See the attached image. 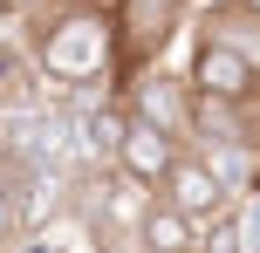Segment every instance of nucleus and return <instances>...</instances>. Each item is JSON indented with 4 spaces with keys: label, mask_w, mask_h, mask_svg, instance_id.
Instances as JSON below:
<instances>
[{
    "label": "nucleus",
    "mask_w": 260,
    "mask_h": 253,
    "mask_svg": "<svg viewBox=\"0 0 260 253\" xmlns=\"http://www.w3.org/2000/svg\"><path fill=\"white\" fill-rule=\"evenodd\" d=\"M240 14H247V21H260V0H240Z\"/></svg>",
    "instance_id": "6e6552de"
},
{
    "label": "nucleus",
    "mask_w": 260,
    "mask_h": 253,
    "mask_svg": "<svg viewBox=\"0 0 260 253\" xmlns=\"http://www.w3.org/2000/svg\"><path fill=\"white\" fill-rule=\"evenodd\" d=\"M185 89L206 96V103L247 110V103H260V55H247L240 41H226V34H199L192 68H185Z\"/></svg>",
    "instance_id": "f257e3e1"
},
{
    "label": "nucleus",
    "mask_w": 260,
    "mask_h": 253,
    "mask_svg": "<svg viewBox=\"0 0 260 253\" xmlns=\"http://www.w3.org/2000/svg\"><path fill=\"white\" fill-rule=\"evenodd\" d=\"M233 240H240V253H260V192H247L233 205Z\"/></svg>",
    "instance_id": "423d86ee"
},
{
    "label": "nucleus",
    "mask_w": 260,
    "mask_h": 253,
    "mask_svg": "<svg viewBox=\"0 0 260 253\" xmlns=\"http://www.w3.org/2000/svg\"><path fill=\"white\" fill-rule=\"evenodd\" d=\"M123 110H130L137 123H151V130L178 137V144L192 137V89H185V76H171V68H137Z\"/></svg>",
    "instance_id": "f03ea898"
},
{
    "label": "nucleus",
    "mask_w": 260,
    "mask_h": 253,
    "mask_svg": "<svg viewBox=\"0 0 260 253\" xmlns=\"http://www.w3.org/2000/svg\"><path fill=\"white\" fill-rule=\"evenodd\" d=\"M185 158V144L178 137H165V130H151V123H137L130 117V130H123V144H117V171L130 178V185H144V192H157L171 178V164Z\"/></svg>",
    "instance_id": "20e7f679"
},
{
    "label": "nucleus",
    "mask_w": 260,
    "mask_h": 253,
    "mask_svg": "<svg viewBox=\"0 0 260 253\" xmlns=\"http://www.w3.org/2000/svg\"><path fill=\"white\" fill-rule=\"evenodd\" d=\"M192 240H199V226L185 212H171L165 199H151L137 212V226H130V246L137 253H192Z\"/></svg>",
    "instance_id": "39448f33"
},
{
    "label": "nucleus",
    "mask_w": 260,
    "mask_h": 253,
    "mask_svg": "<svg viewBox=\"0 0 260 253\" xmlns=\"http://www.w3.org/2000/svg\"><path fill=\"white\" fill-rule=\"evenodd\" d=\"M14 253H69V246L48 240V233H27V240H14Z\"/></svg>",
    "instance_id": "0eeeda50"
},
{
    "label": "nucleus",
    "mask_w": 260,
    "mask_h": 253,
    "mask_svg": "<svg viewBox=\"0 0 260 253\" xmlns=\"http://www.w3.org/2000/svg\"><path fill=\"white\" fill-rule=\"evenodd\" d=\"M157 199H165L171 212H185L192 226H212L219 212H233V199H226V185H219V178H212L206 164L192 158V151H185V158L171 164V178L157 185Z\"/></svg>",
    "instance_id": "7ed1b4c3"
}]
</instances>
